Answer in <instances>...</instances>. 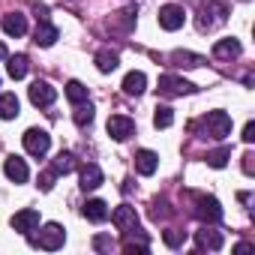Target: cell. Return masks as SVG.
<instances>
[{"label":"cell","mask_w":255,"mask_h":255,"mask_svg":"<svg viewBox=\"0 0 255 255\" xmlns=\"http://www.w3.org/2000/svg\"><path fill=\"white\" fill-rule=\"evenodd\" d=\"M228 18V0H207L201 6V18H198V27L201 30H210L216 24H225Z\"/></svg>","instance_id":"1"},{"label":"cell","mask_w":255,"mask_h":255,"mask_svg":"<svg viewBox=\"0 0 255 255\" xmlns=\"http://www.w3.org/2000/svg\"><path fill=\"white\" fill-rule=\"evenodd\" d=\"M201 129H204L207 138L222 141V138L231 132V117H228L225 111H207V117L201 120Z\"/></svg>","instance_id":"2"},{"label":"cell","mask_w":255,"mask_h":255,"mask_svg":"<svg viewBox=\"0 0 255 255\" xmlns=\"http://www.w3.org/2000/svg\"><path fill=\"white\" fill-rule=\"evenodd\" d=\"M33 243H36L39 249L54 252V249H60V246L66 243V231H63V225L48 222V225H42V228H39V237H33Z\"/></svg>","instance_id":"3"},{"label":"cell","mask_w":255,"mask_h":255,"mask_svg":"<svg viewBox=\"0 0 255 255\" xmlns=\"http://www.w3.org/2000/svg\"><path fill=\"white\" fill-rule=\"evenodd\" d=\"M21 141H24V150H27L30 156H45L48 147H51V135H48L45 129H36V126L21 135Z\"/></svg>","instance_id":"4"},{"label":"cell","mask_w":255,"mask_h":255,"mask_svg":"<svg viewBox=\"0 0 255 255\" xmlns=\"http://www.w3.org/2000/svg\"><path fill=\"white\" fill-rule=\"evenodd\" d=\"M108 216H111V222L117 225V231H123V234H132V231H138V213H135V207H129V204H120V207H114Z\"/></svg>","instance_id":"5"},{"label":"cell","mask_w":255,"mask_h":255,"mask_svg":"<svg viewBox=\"0 0 255 255\" xmlns=\"http://www.w3.org/2000/svg\"><path fill=\"white\" fill-rule=\"evenodd\" d=\"M186 24V12H183V6H177V3H165L162 9H159V27L162 30H180Z\"/></svg>","instance_id":"6"},{"label":"cell","mask_w":255,"mask_h":255,"mask_svg":"<svg viewBox=\"0 0 255 255\" xmlns=\"http://www.w3.org/2000/svg\"><path fill=\"white\" fill-rule=\"evenodd\" d=\"M135 132V123L126 117V114H111L108 117V135L114 138V141H126Z\"/></svg>","instance_id":"7"},{"label":"cell","mask_w":255,"mask_h":255,"mask_svg":"<svg viewBox=\"0 0 255 255\" xmlns=\"http://www.w3.org/2000/svg\"><path fill=\"white\" fill-rule=\"evenodd\" d=\"M195 84L183 81L180 75H159V93L162 96H183V93H192Z\"/></svg>","instance_id":"8"},{"label":"cell","mask_w":255,"mask_h":255,"mask_svg":"<svg viewBox=\"0 0 255 255\" xmlns=\"http://www.w3.org/2000/svg\"><path fill=\"white\" fill-rule=\"evenodd\" d=\"M195 204H198V207H195V216H198L201 222H219V219H222V207H219L216 198H210V195H198Z\"/></svg>","instance_id":"9"},{"label":"cell","mask_w":255,"mask_h":255,"mask_svg":"<svg viewBox=\"0 0 255 255\" xmlns=\"http://www.w3.org/2000/svg\"><path fill=\"white\" fill-rule=\"evenodd\" d=\"M54 99H57V90H54L48 81H33V84H30V102H33V105L45 108V105H51Z\"/></svg>","instance_id":"10"},{"label":"cell","mask_w":255,"mask_h":255,"mask_svg":"<svg viewBox=\"0 0 255 255\" xmlns=\"http://www.w3.org/2000/svg\"><path fill=\"white\" fill-rule=\"evenodd\" d=\"M12 228L15 231H21V234H27V231H33L36 225H39V210H33V207H24V210H18L12 219Z\"/></svg>","instance_id":"11"},{"label":"cell","mask_w":255,"mask_h":255,"mask_svg":"<svg viewBox=\"0 0 255 255\" xmlns=\"http://www.w3.org/2000/svg\"><path fill=\"white\" fill-rule=\"evenodd\" d=\"M3 171H6V177H9L12 183H27V177H30L27 162H24L21 156H9V159L3 162Z\"/></svg>","instance_id":"12"},{"label":"cell","mask_w":255,"mask_h":255,"mask_svg":"<svg viewBox=\"0 0 255 255\" xmlns=\"http://www.w3.org/2000/svg\"><path fill=\"white\" fill-rule=\"evenodd\" d=\"M0 24H3V33L6 36H24L27 33V18L21 12H6Z\"/></svg>","instance_id":"13"},{"label":"cell","mask_w":255,"mask_h":255,"mask_svg":"<svg viewBox=\"0 0 255 255\" xmlns=\"http://www.w3.org/2000/svg\"><path fill=\"white\" fill-rule=\"evenodd\" d=\"M156 168H159V156L153 150H138L135 153V171L138 174L150 177V174H156Z\"/></svg>","instance_id":"14"},{"label":"cell","mask_w":255,"mask_h":255,"mask_svg":"<svg viewBox=\"0 0 255 255\" xmlns=\"http://www.w3.org/2000/svg\"><path fill=\"white\" fill-rule=\"evenodd\" d=\"M99 186H102V168L96 162H87L81 168V189L90 192V189H99Z\"/></svg>","instance_id":"15"},{"label":"cell","mask_w":255,"mask_h":255,"mask_svg":"<svg viewBox=\"0 0 255 255\" xmlns=\"http://www.w3.org/2000/svg\"><path fill=\"white\" fill-rule=\"evenodd\" d=\"M144 87H147V75L144 72H129L123 78V93H129V96H141L144 93Z\"/></svg>","instance_id":"16"},{"label":"cell","mask_w":255,"mask_h":255,"mask_svg":"<svg viewBox=\"0 0 255 255\" xmlns=\"http://www.w3.org/2000/svg\"><path fill=\"white\" fill-rule=\"evenodd\" d=\"M195 243H198V249H210V252H216V249H222V234L213 231V228H201V231L195 234Z\"/></svg>","instance_id":"17"},{"label":"cell","mask_w":255,"mask_h":255,"mask_svg":"<svg viewBox=\"0 0 255 255\" xmlns=\"http://www.w3.org/2000/svg\"><path fill=\"white\" fill-rule=\"evenodd\" d=\"M240 42L237 39H219L216 45H213V57H219V60H231V57H240Z\"/></svg>","instance_id":"18"},{"label":"cell","mask_w":255,"mask_h":255,"mask_svg":"<svg viewBox=\"0 0 255 255\" xmlns=\"http://www.w3.org/2000/svg\"><path fill=\"white\" fill-rule=\"evenodd\" d=\"M108 213H111V210H108V204H105L102 198H90V201L84 204V216H87L90 222H105Z\"/></svg>","instance_id":"19"},{"label":"cell","mask_w":255,"mask_h":255,"mask_svg":"<svg viewBox=\"0 0 255 255\" xmlns=\"http://www.w3.org/2000/svg\"><path fill=\"white\" fill-rule=\"evenodd\" d=\"M18 96L15 93H0V120H15L18 117Z\"/></svg>","instance_id":"20"},{"label":"cell","mask_w":255,"mask_h":255,"mask_svg":"<svg viewBox=\"0 0 255 255\" xmlns=\"http://www.w3.org/2000/svg\"><path fill=\"white\" fill-rule=\"evenodd\" d=\"M57 36H60V30H57L54 24H48V21H39V27H36V45L48 48V45H54V42H57Z\"/></svg>","instance_id":"21"},{"label":"cell","mask_w":255,"mask_h":255,"mask_svg":"<svg viewBox=\"0 0 255 255\" xmlns=\"http://www.w3.org/2000/svg\"><path fill=\"white\" fill-rule=\"evenodd\" d=\"M9 63H6V72H9V78H24L27 75V66H30V60H27V54H15V57H6Z\"/></svg>","instance_id":"22"},{"label":"cell","mask_w":255,"mask_h":255,"mask_svg":"<svg viewBox=\"0 0 255 255\" xmlns=\"http://www.w3.org/2000/svg\"><path fill=\"white\" fill-rule=\"evenodd\" d=\"M117 63H120L117 51H108V48H102V51L96 54V69H99V72H114V69H117Z\"/></svg>","instance_id":"23"},{"label":"cell","mask_w":255,"mask_h":255,"mask_svg":"<svg viewBox=\"0 0 255 255\" xmlns=\"http://www.w3.org/2000/svg\"><path fill=\"white\" fill-rule=\"evenodd\" d=\"M171 123H174V111H171L168 105H156V111H153V126H156V129H168Z\"/></svg>","instance_id":"24"},{"label":"cell","mask_w":255,"mask_h":255,"mask_svg":"<svg viewBox=\"0 0 255 255\" xmlns=\"http://www.w3.org/2000/svg\"><path fill=\"white\" fill-rule=\"evenodd\" d=\"M168 60H171L174 66H189V69H192V66H201V63H204V57H198V54H189V51H174V54H171Z\"/></svg>","instance_id":"25"},{"label":"cell","mask_w":255,"mask_h":255,"mask_svg":"<svg viewBox=\"0 0 255 255\" xmlns=\"http://www.w3.org/2000/svg\"><path fill=\"white\" fill-rule=\"evenodd\" d=\"M228 159H231V147H216V150L207 153V165L210 168H225Z\"/></svg>","instance_id":"26"},{"label":"cell","mask_w":255,"mask_h":255,"mask_svg":"<svg viewBox=\"0 0 255 255\" xmlns=\"http://www.w3.org/2000/svg\"><path fill=\"white\" fill-rule=\"evenodd\" d=\"M66 99H69L72 105L87 102V87H84L81 81H69V84H66Z\"/></svg>","instance_id":"27"},{"label":"cell","mask_w":255,"mask_h":255,"mask_svg":"<svg viewBox=\"0 0 255 255\" xmlns=\"http://www.w3.org/2000/svg\"><path fill=\"white\" fill-rule=\"evenodd\" d=\"M72 120H75L78 126H87V123L93 120V105H90V102H78V105H75V114H72Z\"/></svg>","instance_id":"28"},{"label":"cell","mask_w":255,"mask_h":255,"mask_svg":"<svg viewBox=\"0 0 255 255\" xmlns=\"http://www.w3.org/2000/svg\"><path fill=\"white\" fill-rule=\"evenodd\" d=\"M51 168H54L57 174H69V171L75 168V156H72V153H57V159L51 162Z\"/></svg>","instance_id":"29"},{"label":"cell","mask_w":255,"mask_h":255,"mask_svg":"<svg viewBox=\"0 0 255 255\" xmlns=\"http://www.w3.org/2000/svg\"><path fill=\"white\" fill-rule=\"evenodd\" d=\"M162 240H165V246L177 249V246L186 240V234H183V231H177V228H168V231H162Z\"/></svg>","instance_id":"30"},{"label":"cell","mask_w":255,"mask_h":255,"mask_svg":"<svg viewBox=\"0 0 255 255\" xmlns=\"http://www.w3.org/2000/svg\"><path fill=\"white\" fill-rule=\"evenodd\" d=\"M54 180H57V171H54V168L42 171V174H39V189H42V192H48V189L54 186Z\"/></svg>","instance_id":"31"},{"label":"cell","mask_w":255,"mask_h":255,"mask_svg":"<svg viewBox=\"0 0 255 255\" xmlns=\"http://www.w3.org/2000/svg\"><path fill=\"white\" fill-rule=\"evenodd\" d=\"M168 213H171V210H168L165 201H153V207H150V216H153V219H165Z\"/></svg>","instance_id":"32"},{"label":"cell","mask_w":255,"mask_h":255,"mask_svg":"<svg viewBox=\"0 0 255 255\" xmlns=\"http://www.w3.org/2000/svg\"><path fill=\"white\" fill-rule=\"evenodd\" d=\"M243 141H246V144H252V141H255V123H252V120L243 126Z\"/></svg>","instance_id":"33"},{"label":"cell","mask_w":255,"mask_h":255,"mask_svg":"<svg viewBox=\"0 0 255 255\" xmlns=\"http://www.w3.org/2000/svg\"><path fill=\"white\" fill-rule=\"evenodd\" d=\"M93 246L102 252V249H111V240H108V237H96V240H93Z\"/></svg>","instance_id":"34"},{"label":"cell","mask_w":255,"mask_h":255,"mask_svg":"<svg viewBox=\"0 0 255 255\" xmlns=\"http://www.w3.org/2000/svg\"><path fill=\"white\" fill-rule=\"evenodd\" d=\"M6 57H9V51H6V45H3V42H0V60H6Z\"/></svg>","instance_id":"35"}]
</instances>
